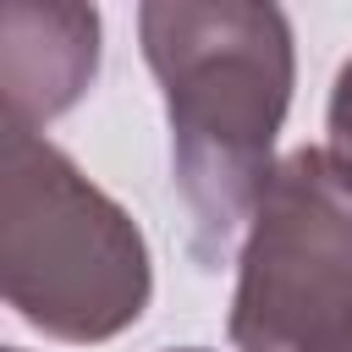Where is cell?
Returning a JSON list of instances; mask_svg holds the SVG:
<instances>
[{"mask_svg":"<svg viewBox=\"0 0 352 352\" xmlns=\"http://www.w3.org/2000/svg\"><path fill=\"white\" fill-rule=\"evenodd\" d=\"M176 352H209V346H176Z\"/></svg>","mask_w":352,"mask_h":352,"instance_id":"8992f818","label":"cell"},{"mask_svg":"<svg viewBox=\"0 0 352 352\" xmlns=\"http://www.w3.org/2000/svg\"><path fill=\"white\" fill-rule=\"evenodd\" d=\"M0 292L50 341L94 346L154 297L148 242L50 138L0 132Z\"/></svg>","mask_w":352,"mask_h":352,"instance_id":"7a4b0ae2","label":"cell"},{"mask_svg":"<svg viewBox=\"0 0 352 352\" xmlns=\"http://www.w3.org/2000/svg\"><path fill=\"white\" fill-rule=\"evenodd\" d=\"M99 72V11L72 0H11L0 11L6 126L38 132L66 116Z\"/></svg>","mask_w":352,"mask_h":352,"instance_id":"277c9868","label":"cell"},{"mask_svg":"<svg viewBox=\"0 0 352 352\" xmlns=\"http://www.w3.org/2000/svg\"><path fill=\"white\" fill-rule=\"evenodd\" d=\"M6 352H16V346H6Z\"/></svg>","mask_w":352,"mask_h":352,"instance_id":"52a82bcc","label":"cell"},{"mask_svg":"<svg viewBox=\"0 0 352 352\" xmlns=\"http://www.w3.org/2000/svg\"><path fill=\"white\" fill-rule=\"evenodd\" d=\"M138 38L165 94L192 253L214 264L275 170L270 154L297 82L292 22L258 0H148Z\"/></svg>","mask_w":352,"mask_h":352,"instance_id":"6da1fadb","label":"cell"},{"mask_svg":"<svg viewBox=\"0 0 352 352\" xmlns=\"http://www.w3.org/2000/svg\"><path fill=\"white\" fill-rule=\"evenodd\" d=\"M324 126H330V160L352 176V60L336 72V88H330V110H324Z\"/></svg>","mask_w":352,"mask_h":352,"instance_id":"5b68a950","label":"cell"},{"mask_svg":"<svg viewBox=\"0 0 352 352\" xmlns=\"http://www.w3.org/2000/svg\"><path fill=\"white\" fill-rule=\"evenodd\" d=\"M236 352H352V176L324 148L286 154L236 253Z\"/></svg>","mask_w":352,"mask_h":352,"instance_id":"3957f363","label":"cell"}]
</instances>
